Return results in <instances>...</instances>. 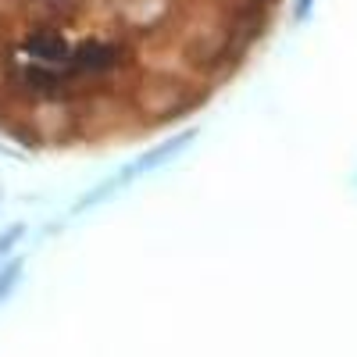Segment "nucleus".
I'll return each mask as SVG.
<instances>
[{
  "label": "nucleus",
  "instance_id": "obj_1",
  "mask_svg": "<svg viewBox=\"0 0 357 357\" xmlns=\"http://www.w3.org/2000/svg\"><path fill=\"white\" fill-rule=\"evenodd\" d=\"M275 0H29L0 29V126L33 146L97 151L207 104Z\"/></svg>",
  "mask_w": 357,
  "mask_h": 357
}]
</instances>
